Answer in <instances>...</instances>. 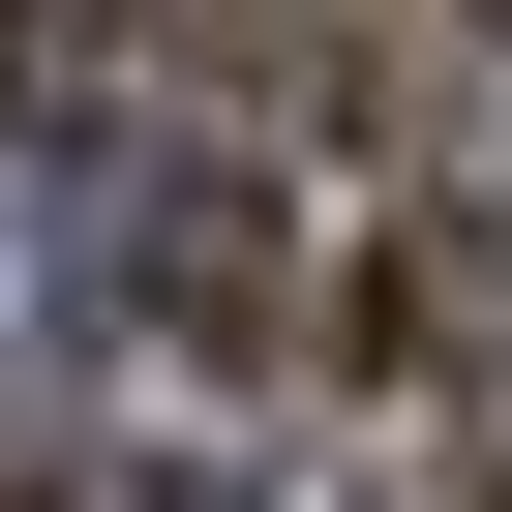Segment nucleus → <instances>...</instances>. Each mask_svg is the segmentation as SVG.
Wrapping results in <instances>:
<instances>
[{
	"mask_svg": "<svg viewBox=\"0 0 512 512\" xmlns=\"http://www.w3.org/2000/svg\"><path fill=\"white\" fill-rule=\"evenodd\" d=\"M31 31H61V0H0V121H31Z\"/></svg>",
	"mask_w": 512,
	"mask_h": 512,
	"instance_id": "nucleus-2",
	"label": "nucleus"
},
{
	"mask_svg": "<svg viewBox=\"0 0 512 512\" xmlns=\"http://www.w3.org/2000/svg\"><path fill=\"white\" fill-rule=\"evenodd\" d=\"M302 332L392 392L422 512H512V211H332V302Z\"/></svg>",
	"mask_w": 512,
	"mask_h": 512,
	"instance_id": "nucleus-1",
	"label": "nucleus"
}]
</instances>
